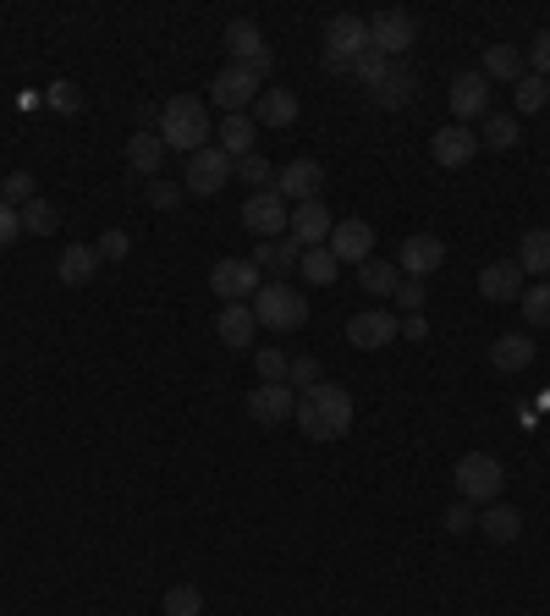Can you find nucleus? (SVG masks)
<instances>
[{
    "label": "nucleus",
    "mask_w": 550,
    "mask_h": 616,
    "mask_svg": "<svg viewBox=\"0 0 550 616\" xmlns=\"http://www.w3.org/2000/svg\"><path fill=\"white\" fill-rule=\"evenodd\" d=\"M259 287H265V270H259L254 259H221V265L210 270V292H215L221 303H254Z\"/></svg>",
    "instance_id": "nucleus-7"
},
{
    "label": "nucleus",
    "mask_w": 550,
    "mask_h": 616,
    "mask_svg": "<svg viewBox=\"0 0 550 616\" xmlns=\"http://www.w3.org/2000/svg\"><path fill=\"white\" fill-rule=\"evenodd\" d=\"M429 155H435L440 171H462V166L479 155V133H468L462 122H446V127L429 138Z\"/></svg>",
    "instance_id": "nucleus-15"
},
{
    "label": "nucleus",
    "mask_w": 550,
    "mask_h": 616,
    "mask_svg": "<svg viewBox=\"0 0 550 616\" xmlns=\"http://www.w3.org/2000/svg\"><path fill=\"white\" fill-rule=\"evenodd\" d=\"M545 105H550V83L528 72V78L517 83V111H545Z\"/></svg>",
    "instance_id": "nucleus-43"
},
{
    "label": "nucleus",
    "mask_w": 550,
    "mask_h": 616,
    "mask_svg": "<svg viewBox=\"0 0 550 616\" xmlns=\"http://www.w3.org/2000/svg\"><path fill=\"white\" fill-rule=\"evenodd\" d=\"M160 160H166L160 133H133V138H127V166H133L138 177H155V171H160Z\"/></svg>",
    "instance_id": "nucleus-32"
},
{
    "label": "nucleus",
    "mask_w": 550,
    "mask_h": 616,
    "mask_svg": "<svg viewBox=\"0 0 550 616\" xmlns=\"http://www.w3.org/2000/svg\"><path fill=\"white\" fill-rule=\"evenodd\" d=\"M528 67L534 78H550V29H539V40L528 45Z\"/></svg>",
    "instance_id": "nucleus-50"
},
{
    "label": "nucleus",
    "mask_w": 550,
    "mask_h": 616,
    "mask_svg": "<svg viewBox=\"0 0 550 616\" xmlns=\"http://www.w3.org/2000/svg\"><path fill=\"white\" fill-rule=\"evenodd\" d=\"M61 226V215H56V204L50 199H34V204H23V232H34V237H50Z\"/></svg>",
    "instance_id": "nucleus-37"
},
{
    "label": "nucleus",
    "mask_w": 550,
    "mask_h": 616,
    "mask_svg": "<svg viewBox=\"0 0 550 616\" xmlns=\"http://www.w3.org/2000/svg\"><path fill=\"white\" fill-rule=\"evenodd\" d=\"M226 182H232V155H226L221 144H210V149L188 155V177H182V193H193V199H215V193H221Z\"/></svg>",
    "instance_id": "nucleus-5"
},
{
    "label": "nucleus",
    "mask_w": 550,
    "mask_h": 616,
    "mask_svg": "<svg viewBox=\"0 0 550 616\" xmlns=\"http://www.w3.org/2000/svg\"><path fill=\"white\" fill-rule=\"evenodd\" d=\"M243 226L259 237V243H276V237H287V226H292V204L270 188V193H254L248 204H243Z\"/></svg>",
    "instance_id": "nucleus-8"
},
{
    "label": "nucleus",
    "mask_w": 550,
    "mask_h": 616,
    "mask_svg": "<svg viewBox=\"0 0 550 616\" xmlns=\"http://www.w3.org/2000/svg\"><path fill=\"white\" fill-rule=\"evenodd\" d=\"M188 193H182V182H149V204L155 210H177Z\"/></svg>",
    "instance_id": "nucleus-49"
},
{
    "label": "nucleus",
    "mask_w": 550,
    "mask_h": 616,
    "mask_svg": "<svg viewBox=\"0 0 550 616\" xmlns=\"http://www.w3.org/2000/svg\"><path fill=\"white\" fill-rule=\"evenodd\" d=\"M517 270H523V276L550 281V232H545V226L523 232V243H517Z\"/></svg>",
    "instance_id": "nucleus-28"
},
{
    "label": "nucleus",
    "mask_w": 550,
    "mask_h": 616,
    "mask_svg": "<svg viewBox=\"0 0 550 616\" xmlns=\"http://www.w3.org/2000/svg\"><path fill=\"white\" fill-rule=\"evenodd\" d=\"M358 287H363L369 298H396V287H402L396 259H363V265H358Z\"/></svg>",
    "instance_id": "nucleus-30"
},
{
    "label": "nucleus",
    "mask_w": 550,
    "mask_h": 616,
    "mask_svg": "<svg viewBox=\"0 0 550 616\" xmlns=\"http://www.w3.org/2000/svg\"><path fill=\"white\" fill-rule=\"evenodd\" d=\"M298 413V391L292 385H254L248 391V418L254 424H287Z\"/></svg>",
    "instance_id": "nucleus-18"
},
{
    "label": "nucleus",
    "mask_w": 550,
    "mask_h": 616,
    "mask_svg": "<svg viewBox=\"0 0 550 616\" xmlns=\"http://www.w3.org/2000/svg\"><path fill=\"white\" fill-rule=\"evenodd\" d=\"M479 72H484L490 83H523V51H512V45H490Z\"/></svg>",
    "instance_id": "nucleus-31"
},
{
    "label": "nucleus",
    "mask_w": 550,
    "mask_h": 616,
    "mask_svg": "<svg viewBox=\"0 0 550 616\" xmlns=\"http://www.w3.org/2000/svg\"><path fill=\"white\" fill-rule=\"evenodd\" d=\"M232 182H248L254 193H270L276 188V166L265 155H243V160H232Z\"/></svg>",
    "instance_id": "nucleus-34"
},
{
    "label": "nucleus",
    "mask_w": 550,
    "mask_h": 616,
    "mask_svg": "<svg viewBox=\"0 0 550 616\" xmlns=\"http://www.w3.org/2000/svg\"><path fill=\"white\" fill-rule=\"evenodd\" d=\"M298 259H303V243H298L292 232H287V237H276V243H259V248H254V265H259L265 276H276V281H281L287 270H298Z\"/></svg>",
    "instance_id": "nucleus-25"
},
{
    "label": "nucleus",
    "mask_w": 550,
    "mask_h": 616,
    "mask_svg": "<svg viewBox=\"0 0 550 616\" xmlns=\"http://www.w3.org/2000/svg\"><path fill=\"white\" fill-rule=\"evenodd\" d=\"M517 138H523V127H517V116H484V127H479V149H517Z\"/></svg>",
    "instance_id": "nucleus-33"
},
{
    "label": "nucleus",
    "mask_w": 550,
    "mask_h": 616,
    "mask_svg": "<svg viewBox=\"0 0 550 616\" xmlns=\"http://www.w3.org/2000/svg\"><path fill=\"white\" fill-rule=\"evenodd\" d=\"M259 94H265V78H259L254 67H237V61H232V67H226L215 83H210V100H215L226 116H243V111H248Z\"/></svg>",
    "instance_id": "nucleus-6"
},
{
    "label": "nucleus",
    "mask_w": 550,
    "mask_h": 616,
    "mask_svg": "<svg viewBox=\"0 0 550 616\" xmlns=\"http://www.w3.org/2000/svg\"><path fill=\"white\" fill-rule=\"evenodd\" d=\"M287 385L303 396V391H314L319 385V358H308V352H298L292 358V369H287Z\"/></svg>",
    "instance_id": "nucleus-40"
},
{
    "label": "nucleus",
    "mask_w": 550,
    "mask_h": 616,
    "mask_svg": "<svg viewBox=\"0 0 550 616\" xmlns=\"http://www.w3.org/2000/svg\"><path fill=\"white\" fill-rule=\"evenodd\" d=\"M166 616H204V594L193 583H171L166 589Z\"/></svg>",
    "instance_id": "nucleus-38"
},
{
    "label": "nucleus",
    "mask_w": 550,
    "mask_h": 616,
    "mask_svg": "<svg viewBox=\"0 0 550 616\" xmlns=\"http://www.w3.org/2000/svg\"><path fill=\"white\" fill-rule=\"evenodd\" d=\"M451 484H457V495H462V501L490 506V501L501 495V484H506V468H501V457H495V451H468V457H457Z\"/></svg>",
    "instance_id": "nucleus-3"
},
{
    "label": "nucleus",
    "mask_w": 550,
    "mask_h": 616,
    "mask_svg": "<svg viewBox=\"0 0 550 616\" xmlns=\"http://www.w3.org/2000/svg\"><path fill=\"white\" fill-rule=\"evenodd\" d=\"M94 254H100V265H122V259L133 254V237H127V232H105V237L94 243Z\"/></svg>",
    "instance_id": "nucleus-44"
},
{
    "label": "nucleus",
    "mask_w": 550,
    "mask_h": 616,
    "mask_svg": "<svg viewBox=\"0 0 550 616\" xmlns=\"http://www.w3.org/2000/svg\"><path fill=\"white\" fill-rule=\"evenodd\" d=\"M18 232H23V210L0 199V248H12V243H18Z\"/></svg>",
    "instance_id": "nucleus-48"
},
{
    "label": "nucleus",
    "mask_w": 550,
    "mask_h": 616,
    "mask_svg": "<svg viewBox=\"0 0 550 616\" xmlns=\"http://www.w3.org/2000/svg\"><path fill=\"white\" fill-rule=\"evenodd\" d=\"M451 534H468V528H479V506L473 501H457V506H446V517H440Z\"/></svg>",
    "instance_id": "nucleus-47"
},
{
    "label": "nucleus",
    "mask_w": 550,
    "mask_h": 616,
    "mask_svg": "<svg viewBox=\"0 0 550 616\" xmlns=\"http://www.w3.org/2000/svg\"><path fill=\"white\" fill-rule=\"evenodd\" d=\"M336 270H341V265H336L330 248H303V259H298V276H303L308 287H330Z\"/></svg>",
    "instance_id": "nucleus-35"
},
{
    "label": "nucleus",
    "mask_w": 550,
    "mask_h": 616,
    "mask_svg": "<svg viewBox=\"0 0 550 616\" xmlns=\"http://www.w3.org/2000/svg\"><path fill=\"white\" fill-rule=\"evenodd\" d=\"M292 418H298V429H303L308 440H341V435L352 429V391L319 380L314 391L298 396V413H292Z\"/></svg>",
    "instance_id": "nucleus-1"
},
{
    "label": "nucleus",
    "mask_w": 550,
    "mask_h": 616,
    "mask_svg": "<svg viewBox=\"0 0 550 616\" xmlns=\"http://www.w3.org/2000/svg\"><path fill=\"white\" fill-rule=\"evenodd\" d=\"M210 111H204V100H193V94H177V100H166L160 105V144L166 149H177V155H199V149H210Z\"/></svg>",
    "instance_id": "nucleus-2"
},
{
    "label": "nucleus",
    "mask_w": 550,
    "mask_h": 616,
    "mask_svg": "<svg viewBox=\"0 0 550 616\" xmlns=\"http://www.w3.org/2000/svg\"><path fill=\"white\" fill-rule=\"evenodd\" d=\"M413 94H418V78H413L402 61H391V72H385V78L369 89V100H374V105H385V111H402Z\"/></svg>",
    "instance_id": "nucleus-24"
},
{
    "label": "nucleus",
    "mask_w": 550,
    "mask_h": 616,
    "mask_svg": "<svg viewBox=\"0 0 550 616\" xmlns=\"http://www.w3.org/2000/svg\"><path fill=\"white\" fill-rule=\"evenodd\" d=\"M396 331H402V320H396L391 309H358V314L347 320V341H352V347H363V352L391 347V341H396Z\"/></svg>",
    "instance_id": "nucleus-12"
},
{
    "label": "nucleus",
    "mask_w": 550,
    "mask_h": 616,
    "mask_svg": "<svg viewBox=\"0 0 550 616\" xmlns=\"http://www.w3.org/2000/svg\"><path fill=\"white\" fill-rule=\"evenodd\" d=\"M226 51H232V61L237 67H254L259 78H270V45H265V34H259V23L254 18H232L226 23Z\"/></svg>",
    "instance_id": "nucleus-9"
},
{
    "label": "nucleus",
    "mask_w": 550,
    "mask_h": 616,
    "mask_svg": "<svg viewBox=\"0 0 550 616\" xmlns=\"http://www.w3.org/2000/svg\"><path fill=\"white\" fill-rule=\"evenodd\" d=\"M369 51H380L385 61L407 56V51H413V18H407V12H380V18H369Z\"/></svg>",
    "instance_id": "nucleus-14"
},
{
    "label": "nucleus",
    "mask_w": 550,
    "mask_h": 616,
    "mask_svg": "<svg viewBox=\"0 0 550 616\" xmlns=\"http://www.w3.org/2000/svg\"><path fill=\"white\" fill-rule=\"evenodd\" d=\"M254 331H259V320H254V309L248 303H221V314H215V336L226 341V347H254Z\"/></svg>",
    "instance_id": "nucleus-21"
},
{
    "label": "nucleus",
    "mask_w": 550,
    "mask_h": 616,
    "mask_svg": "<svg viewBox=\"0 0 550 616\" xmlns=\"http://www.w3.org/2000/svg\"><path fill=\"white\" fill-rule=\"evenodd\" d=\"M396 309H407V314H418L424 303H429V287L424 281H413V276H402V287H396V298H391Z\"/></svg>",
    "instance_id": "nucleus-46"
},
{
    "label": "nucleus",
    "mask_w": 550,
    "mask_h": 616,
    "mask_svg": "<svg viewBox=\"0 0 550 616\" xmlns=\"http://www.w3.org/2000/svg\"><path fill=\"white\" fill-rule=\"evenodd\" d=\"M490 116V78L484 72H457L451 78V122H484Z\"/></svg>",
    "instance_id": "nucleus-13"
},
{
    "label": "nucleus",
    "mask_w": 550,
    "mask_h": 616,
    "mask_svg": "<svg viewBox=\"0 0 550 616\" xmlns=\"http://www.w3.org/2000/svg\"><path fill=\"white\" fill-rule=\"evenodd\" d=\"M385 72H391V61H385V56H380V51H363V56H358V61H352V78H358V83H363V89H374V83H380V78H385Z\"/></svg>",
    "instance_id": "nucleus-42"
},
{
    "label": "nucleus",
    "mask_w": 550,
    "mask_h": 616,
    "mask_svg": "<svg viewBox=\"0 0 550 616\" xmlns=\"http://www.w3.org/2000/svg\"><path fill=\"white\" fill-rule=\"evenodd\" d=\"M276 193H281L287 204H314V199L325 193V166L308 160V155L287 160V166L276 171Z\"/></svg>",
    "instance_id": "nucleus-10"
},
{
    "label": "nucleus",
    "mask_w": 550,
    "mask_h": 616,
    "mask_svg": "<svg viewBox=\"0 0 550 616\" xmlns=\"http://www.w3.org/2000/svg\"><path fill=\"white\" fill-rule=\"evenodd\" d=\"M517 309H523V320H528L534 331H545V325H550V281H534V287H523Z\"/></svg>",
    "instance_id": "nucleus-36"
},
{
    "label": "nucleus",
    "mask_w": 550,
    "mask_h": 616,
    "mask_svg": "<svg viewBox=\"0 0 550 616\" xmlns=\"http://www.w3.org/2000/svg\"><path fill=\"white\" fill-rule=\"evenodd\" d=\"M440 265H446V243H440L435 232L402 237V248H396V270H402V276H413V281H429Z\"/></svg>",
    "instance_id": "nucleus-11"
},
{
    "label": "nucleus",
    "mask_w": 550,
    "mask_h": 616,
    "mask_svg": "<svg viewBox=\"0 0 550 616\" xmlns=\"http://www.w3.org/2000/svg\"><path fill=\"white\" fill-rule=\"evenodd\" d=\"M479 534H484L490 545H512V539L523 534V512L506 506V501H490V506L479 512Z\"/></svg>",
    "instance_id": "nucleus-26"
},
{
    "label": "nucleus",
    "mask_w": 550,
    "mask_h": 616,
    "mask_svg": "<svg viewBox=\"0 0 550 616\" xmlns=\"http://www.w3.org/2000/svg\"><path fill=\"white\" fill-rule=\"evenodd\" d=\"M490 363H495L501 374H523V369L534 363V336H528V331L495 336V341H490Z\"/></svg>",
    "instance_id": "nucleus-22"
},
{
    "label": "nucleus",
    "mask_w": 550,
    "mask_h": 616,
    "mask_svg": "<svg viewBox=\"0 0 550 616\" xmlns=\"http://www.w3.org/2000/svg\"><path fill=\"white\" fill-rule=\"evenodd\" d=\"M94 276H100V254H94L89 243L61 248V259H56V281H61V287H89Z\"/></svg>",
    "instance_id": "nucleus-23"
},
{
    "label": "nucleus",
    "mask_w": 550,
    "mask_h": 616,
    "mask_svg": "<svg viewBox=\"0 0 550 616\" xmlns=\"http://www.w3.org/2000/svg\"><path fill=\"white\" fill-rule=\"evenodd\" d=\"M303 248H325L330 243V232H336V221H330V210H325V199H314V204H292V226H287Z\"/></svg>",
    "instance_id": "nucleus-19"
},
{
    "label": "nucleus",
    "mask_w": 550,
    "mask_h": 616,
    "mask_svg": "<svg viewBox=\"0 0 550 616\" xmlns=\"http://www.w3.org/2000/svg\"><path fill=\"white\" fill-rule=\"evenodd\" d=\"M254 320L265 325V331H298L303 320H308V303H303V292H292V287H281V281H265L259 292H254Z\"/></svg>",
    "instance_id": "nucleus-4"
},
{
    "label": "nucleus",
    "mask_w": 550,
    "mask_h": 616,
    "mask_svg": "<svg viewBox=\"0 0 550 616\" xmlns=\"http://www.w3.org/2000/svg\"><path fill=\"white\" fill-rule=\"evenodd\" d=\"M254 369H259V385H287L292 358H287V352H276V347H265V352H254Z\"/></svg>",
    "instance_id": "nucleus-39"
},
{
    "label": "nucleus",
    "mask_w": 550,
    "mask_h": 616,
    "mask_svg": "<svg viewBox=\"0 0 550 616\" xmlns=\"http://www.w3.org/2000/svg\"><path fill=\"white\" fill-rule=\"evenodd\" d=\"M215 133H221V149H226L232 160L254 155V144H259V122H254L248 111H243V116H226V122H221Z\"/></svg>",
    "instance_id": "nucleus-29"
},
{
    "label": "nucleus",
    "mask_w": 550,
    "mask_h": 616,
    "mask_svg": "<svg viewBox=\"0 0 550 616\" xmlns=\"http://www.w3.org/2000/svg\"><path fill=\"white\" fill-rule=\"evenodd\" d=\"M254 122L259 127H292L298 122V94L292 89H265L254 100Z\"/></svg>",
    "instance_id": "nucleus-27"
},
{
    "label": "nucleus",
    "mask_w": 550,
    "mask_h": 616,
    "mask_svg": "<svg viewBox=\"0 0 550 616\" xmlns=\"http://www.w3.org/2000/svg\"><path fill=\"white\" fill-rule=\"evenodd\" d=\"M369 51V23L363 18H330L325 23V56H336V61H358Z\"/></svg>",
    "instance_id": "nucleus-16"
},
{
    "label": "nucleus",
    "mask_w": 550,
    "mask_h": 616,
    "mask_svg": "<svg viewBox=\"0 0 550 616\" xmlns=\"http://www.w3.org/2000/svg\"><path fill=\"white\" fill-rule=\"evenodd\" d=\"M45 100H50V111H61V116H78V111H83V94H78L67 78H61V83H50V94H45Z\"/></svg>",
    "instance_id": "nucleus-45"
},
{
    "label": "nucleus",
    "mask_w": 550,
    "mask_h": 616,
    "mask_svg": "<svg viewBox=\"0 0 550 616\" xmlns=\"http://www.w3.org/2000/svg\"><path fill=\"white\" fill-rule=\"evenodd\" d=\"M325 248L336 254V265H363V259H374V226L369 221H336Z\"/></svg>",
    "instance_id": "nucleus-17"
},
{
    "label": "nucleus",
    "mask_w": 550,
    "mask_h": 616,
    "mask_svg": "<svg viewBox=\"0 0 550 616\" xmlns=\"http://www.w3.org/2000/svg\"><path fill=\"white\" fill-rule=\"evenodd\" d=\"M396 336H407V341H424V336H429V325H424V314H407Z\"/></svg>",
    "instance_id": "nucleus-51"
},
{
    "label": "nucleus",
    "mask_w": 550,
    "mask_h": 616,
    "mask_svg": "<svg viewBox=\"0 0 550 616\" xmlns=\"http://www.w3.org/2000/svg\"><path fill=\"white\" fill-rule=\"evenodd\" d=\"M0 199L23 210V204H34V199H40V188H34V177H29V171H12L7 182H0Z\"/></svg>",
    "instance_id": "nucleus-41"
},
{
    "label": "nucleus",
    "mask_w": 550,
    "mask_h": 616,
    "mask_svg": "<svg viewBox=\"0 0 550 616\" xmlns=\"http://www.w3.org/2000/svg\"><path fill=\"white\" fill-rule=\"evenodd\" d=\"M523 287H528V276L517 270V259H495V265L479 270V292H484L490 303H517Z\"/></svg>",
    "instance_id": "nucleus-20"
}]
</instances>
